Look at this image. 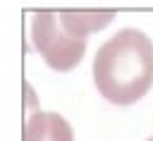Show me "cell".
<instances>
[{"mask_svg": "<svg viewBox=\"0 0 153 141\" xmlns=\"http://www.w3.org/2000/svg\"><path fill=\"white\" fill-rule=\"evenodd\" d=\"M148 141H153V136H151V139H148Z\"/></svg>", "mask_w": 153, "mask_h": 141, "instance_id": "cell-5", "label": "cell"}, {"mask_svg": "<svg viewBox=\"0 0 153 141\" xmlns=\"http://www.w3.org/2000/svg\"><path fill=\"white\" fill-rule=\"evenodd\" d=\"M112 19H115V10H60L57 12L60 26L69 36L81 41H86L93 31L105 29Z\"/></svg>", "mask_w": 153, "mask_h": 141, "instance_id": "cell-4", "label": "cell"}, {"mask_svg": "<svg viewBox=\"0 0 153 141\" xmlns=\"http://www.w3.org/2000/svg\"><path fill=\"white\" fill-rule=\"evenodd\" d=\"M93 84L108 103L141 100L153 86V41L139 29H120L96 50Z\"/></svg>", "mask_w": 153, "mask_h": 141, "instance_id": "cell-1", "label": "cell"}, {"mask_svg": "<svg viewBox=\"0 0 153 141\" xmlns=\"http://www.w3.org/2000/svg\"><path fill=\"white\" fill-rule=\"evenodd\" d=\"M31 43H33L36 53L43 57V62L55 72L74 69L84 60V53H86V41L69 36L60 26L57 12H53V10L33 12Z\"/></svg>", "mask_w": 153, "mask_h": 141, "instance_id": "cell-2", "label": "cell"}, {"mask_svg": "<svg viewBox=\"0 0 153 141\" xmlns=\"http://www.w3.org/2000/svg\"><path fill=\"white\" fill-rule=\"evenodd\" d=\"M24 141H74V131L60 112L33 110L24 124Z\"/></svg>", "mask_w": 153, "mask_h": 141, "instance_id": "cell-3", "label": "cell"}]
</instances>
